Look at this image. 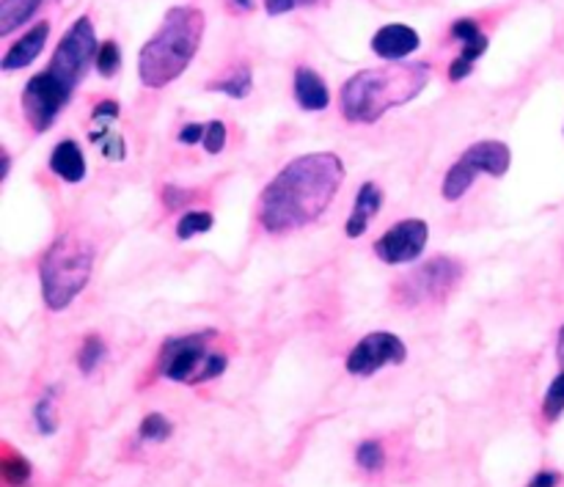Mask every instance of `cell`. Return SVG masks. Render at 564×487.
I'll return each instance as SVG.
<instances>
[{
	"instance_id": "1f68e13d",
	"label": "cell",
	"mask_w": 564,
	"mask_h": 487,
	"mask_svg": "<svg viewBox=\"0 0 564 487\" xmlns=\"http://www.w3.org/2000/svg\"><path fill=\"white\" fill-rule=\"evenodd\" d=\"M560 485H562V474L554 472V468H543V472H538L527 483V487H560Z\"/></svg>"
},
{
	"instance_id": "7402d4cb",
	"label": "cell",
	"mask_w": 564,
	"mask_h": 487,
	"mask_svg": "<svg viewBox=\"0 0 564 487\" xmlns=\"http://www.w3.org/2000/svg\"><path fill=\"white\" fill-rule=\"evenodd\" d=\"M0 477L9 487H28L33 479V466L20 452H6L0 461Z\"/></svg>"
},
{
	"instance_id": "f546056e",
	"label": "cell",
	"mask_w": 564,
	"mask_h": 487,
	"mask_svg": "<svg viewBox=\"0 0 564 487\" xmlns=\"http://www.w3.org/2000/svg\"><path fill=\"white\" fill-rule=\"evenodd\" d=\"M319 3V0H264V11L270 17H281V14H290L295 9H306V6Z\"/></svg>"
},
{
	"instance_id": "e575fe53",
	"label": "cell",
	"mask_w": 564,
	"mask_h": 487,
	"mask_svg": "<svg viewBox=\"0 0 564 487\" xmlns=\"http://www.w3.org/2000/svg\"><path fill=\"white\" fill-rule=\"evenodd\" d=\"M9 169H11V158L3 152V171H0V180H9Z\"/></svg>"
},
{
	"instance_id": "277c9868",
	"label": "cell",
	"mask_w": 564,
	"mask_h": 487,
	"mask_svg": "<svg viewBox=\"0 0 564 487\" xmlns=\"http://www.w3.org/2000/svg\"><path fill=\"white\" fill-rule=\"evenodd\" d=\"M207 31V17L198 6H174L165 11L158 31L138 53V77L147 88L160 91L185 75L198 55Z\"/></svg>"
},
{
	"instance_id": "4316f807",
	"label": "cell",
	"mask_w": 564,
	"mask_h": 487,
	"mask_svg": "<svg viewBox=\"0 0 564 487\" xmlns=\"http://www.w3.org/2000/svg\"><path fill=\"white\" fill-rule=\"evenodd\" d=\"M94 69H97L99 77H105V80H110V77L119 75V69H121V47H119V42L108 39V42L99 44L97 61H94Z\"/></svg>"
},
{
	"instance_id": "603a6c76",
	"label": "cell",
	"mask_w": 564,
	"mask_h": 487,
	"mask_svg": "<svg viewBox=\"0 0 564 487\" xmlns=\"http://www.w3.org/2000/svg\"><path fill=\"white\" fill-rule=\"evenodd\" d=\"M174 435V422L165 413H147L138 424V441L141 444H165Z\"/></svg>"
},
{
	"instance_id": "d6986e66",
	"label": "cell",
	"mask_w": 564,
	"mask_h": 487,
	"mask_svg": "<svg viewBox=\"0 0 564 487\" xmlns=\"http://www.w3.org/2000/svg\"><path fill=\"white\" fill-rule=\"evenodd\" d=\"M91 121H94V127H91V132H88V138H91L94 147L102 152L105 160L121 163V160L127 158V143H124V138L113 130V125L119 119H91Z\"/></svg>"
},
{
	"instance_id": "836d02e7",
	"label": "cell",
	"mask_w": 564,
	"mask_h": 487,
	"mask_svg": "<svg viewBox=\"0 0 564 487\" xmlns=\"http://www.w3.org/2000/svg\"><path fill=\"white\" fill-rule=\"evenodd\" d=\"M556 361H560V367L564 369V325L560 331V339H556Z\"/></svg>"
},
{
	"instance_id": "3957f363",
	"label": "cell",
	"mask_w": 564,
	"mask_h": 487,
	"mask_svg": "<svg viewBox=\"0 0 564 487\" xmlns=\"http://www.w3.org/2000/svg\"><path fill=\"white\" fill-rule=\"evenodd\" d=\"M430 64H383L347 77L339 91V108L350 125H375L389 110L413 102L430 83Z\"/></svg>"
},
{
	"instance_id": "44dd1931",
	"label": "cell",
	"mask_w": 564,
	"mask_h": 487,
	"mask_svg": "<svg viewBox=\"0 0 564 487\" xmlns=\"http://www.w3.org/2000/svg\"><path fill=\"white\" fill-rule=\"evenodd\" d=\"M386 463H389V455H386L383 441L367 439L356 446V466L361 468L364 474H383Z\"/></svg>"
},
{
	"instance_id": "6da1fadb",
	"label": "cell",
	"mask_w": 564,
	"mask_h": 487,
	"mask_svg": "<svg viewBox=\"0 0 564 487\" xmlns=\"http://www.w3.org/2000/svg\"><path fill=\"white\" fill-rule=\"evenodd\" d=\"M345 185V163L334 152L290 160L259 196V224L268 235H286L314 224Z\"/></svg>"
},
{
	"instance_id": "4fadbf2b",
	"label": "cell",
	"mask_w": 564,
	"mask_h": 487,
	"mask_svg": "<svg viewBox=\"0 0 564 487\" xmlns=\"http://www.w3.org/2000/svg\"><path fill=\"white\" fill-rule=\"evenodd\" d=\"M50 33H53V25H50V20L33 22V25L28 28V31L22 33L20 39H14V42L6 47L3 58H0V69L17 72V69H25V66H31L33 61L42 55V50L47 47Z\"/></svg>"
},
{
	"instance_id": "52a82bcc",
	"label": "cell",
	"mask_w": 564,
	"mask_h": 487,
	"mask_svg": "<svg viewBox=\"0 0 564 487\" xmlns=\"http://www.w3.org/2000/svg\"><path fill=\"white\" fill-rule=\"evenodd\" d=\"M512 165V149L505 141H477L452 163L446 171L444 185H441V196L446 202H460L468 191L474 187L477 176H505Z\"/></svg>"
},
{
	"instance_id": "7a4b0ae2",
	"label": "cell",
	"mask_w": 564,
	"mask_h": 487,
	"mask_svg": "<svg viewBox=\"0 0 564 487\" xmlns=\"http://www.w3.org/2000/svg\"><path fill=\"white\" fill-rule=\"evenodd\" d=\"M97 50L99 42L91 17H77L55 44L50 64L22 86L20 108L33 132L42 136L58 121V116L64 113V108L72 102L80 83L86 80L88 69L97 61Z\"/></svg>"
},
{
	"instance_id": "9c48e42d",
	"label": "cell",
	"mask_w": 564,
	"mask_h": 487,
	"mask_svg": "<svg viewBox=\"0 0 564 487\" xmlns=\"http://www.w3.org/2000/svg\"><path fill=\"white\" fill-rule=\"evenodd\" d=\"M408 361V345L391 331H372L364 336L345 358V369L352 378H372L386 367H400Z\"/></svg>"
},
{
	"instance_id": "e0dca14e",
	"label": "cell",
	"mask_w": 564,
	"mask_h": 487,
	"mask_svg": "<svg viewBox=\"0 0 564 487\" xmlns=\"http://www.w3.org/2000/svg\"><path fill=\"white\" fill-rule=\"evenodd\" d=\"M207 91L224 94V97L231 99H248L253 91V69L251 64H235L224 72L220 77L207 83Z\"/></svg>"
},
{
	"instance_id": "8992f818",
	"label": "cell",
	"mask_w": 564,
	"mask_h": 487,
	"mask_svg": "<svg viewBox=\"0 0 564 487\" xmlns=\"http://www.w3.org/2000/svg\"><path fill=\"white\" fill-rule=\"evenodd\" d=\"M215 331H196V334L171 336L163 342L158 356V372L171 383L198 386L220 378L229 367V356L213 350Z\"/></svg>"
},
{
	"instance_id": "83f0119b",
	"label": "cell",
	"mask_w": 564,
	"mask_h": 487,
	"mask_svg": "<svg viewBox=\"0 0 564 487\" xmlns=\"http://www.w3.org/2000/svg\"><path fill=\"white\" fill-rule=\"evenodd\" d=\"M226 141H229V130H226L224 121L213 119L207 121V132H204L202 149L207 154H220L226 149Z\"/></svg>"
},
{
	"instance_id": "d6a6232c",
	"label": "cell",
	"mask_w": 564,
	"mask_h": 487,
	"mask_svg": "<svg viewBox=\"0 0 564 487\" xmlns=\"http://www.w3.org/2000/svg\"><path fill=\"white\" fill-rule=\"evenodd\" d=\"M226 3H229V9L235 14H251L257 9V0H226Z\"/></svg>"
},
{
	"instance_id": "f1b7e54d",
	"label": "cell",
	"mask_w": 564,
	"mask_h": 487,
	"mask_svg": "<svg viewBox=\"0 0 564 487\" xmlns=\"http://www.w3.org/2000/svg\"><path fill=\"white\" fill-rule=\"evenodd\" d=\"M196 198V193L187 191V187L180 185H165L163 193H160V202L165 204V209H182Z\"/></svg>"
},
{
	"instance_id": "7c38bea8",
	"label": "cell",
	"mask_w": 564,
	"mask_h": 487,
	"mask_svg": "<svg viewBox=\"0 0 564 487\" xmlns=\"http://www.w3.org/2000/svg\"><path fill=\"white\" fill-rule=\"evenodd\" d=\"M372 53L378 58H383L386 64H400V61L411 58L419 47H422V36L419 31H413L405 22H389V25L378 28L369 42Z\"/></svg>"
},
{
	"instance_id": "9a60e30c",
	"label": "cell",
	"mask_w": 564,
	"mask_h": 487,
	"mask_svg": "<svg viewBox=\"0 0 564 487\" xmlns=\"http://www.w3.org/2000/svg\"><path fill=\"white\" fill-rule=\"evenodd\" d=\"M383 191H380V185H375V182H364V185L358 187L356 202H352L350 215H347L345 220V235L350 237V240H358V237L367 235L369 224H372L380 215V209H383Z\"/></svg>"
},
{
	"instance_id": "2e32d148",
	"label": "cell",
	"mask_w": 564,
	"mask_h": 487,
	"mask_svg": "<svg viewBox=\"0 0 564 487\" xmlns=\"http://www.w3.org/2000/svg\"><path fill=\"white\" fill-rule=\"evenodd\" d=\"M50 171L66 185H77V182L86 180V154H83L80 143L75 138H64V141L55 143V149L50 152Z\"/></svg>"
},
{
	"instance_id": "cb8c5ba5",
	"label": "cell",
	"mask_w": 564,
	"mask_h": 487,
	"mask_svg": "<svg viewBox=\"0 0 564 487\" xmlns=\"http://www.w3.org/2000/svg\"><path fill=\"white\" fill-rule=\"evenodd\" d=\"M213 226H215L213 213H207V209H191V213H185L180 220H176V240L187 242L198 235H207Z\"/></svg>"
},
{
	"instance_id": "d4e9b609",
	"label": "cell",
	"mask_w": 564,
	"mask_h": 487,
	"mask_svg": "<svg viewBox=\"0 0 564 487\" xmlns=\"http://www.w3.org/2000/svg\"><path fill=\"white\" fill-rule=\"evenodd\" d=\"M105 356H108V345L102 342V336H86L80 350H77V369H80L83 375H94L99 364L105 361Z\"/></svg>"
},
{
	"instance_id": "ba28073f",
	"label": "cell",
	"mask_w": 564,
	"mask_h": 487,
	"mask_svg": "<svg viewBox=\"0 0 564 487\" xmlns=\"http://www.w3.org/2000/svg\"><path fill=\"white\" fill-rule=\"evenodd\" d=\"M466 275L463 262L452 257H435L430 262L419 264L413 273H408L405 279L397 284V303L408 309L427 306V303H438L460 284V279Z\"/></svg>"
},
{
	"instance_id": "30bf717a",
	"label": "cell",
	"mask_w": 564,
	"mask_h": 487,
	"mask_svg": "<svg viewBox=\"0 0 564 487\" xmlns=\"http://www.w3.org/2000/svg\"><path fill=\"white\" fill-rule=\"evenodd\" d=\"M430 226L422 218H405L375 240V257L383 264H411L424 253Z\"/></svg>"
},
{
	"instance_id": "8fae6325",
	"label": "cell",
	"mask_w": 564,
	"mask_h": 487,
	"mask_svg": "<svg viewBox=\"0 0 564 487\" xmlns=\"http://www.w3.org/2000/svg\"><path fill=\"white\" fill-rule=\"evenodd\" d=\"M449 36L460 44V50H457L455 61L449 64V72H446V75H449L452 83H460L471 75L477 61L488 53L490 39L488 33H485V28L479 25V20H474V17H460V20L452 22Z\"/></svg>"
},
{
	"instance_id": "5bb4252c",
	"label": "cell",
	"mask_w": 564,
	"mask_h": 487,
	"mask_svg": "<svg viewBox=\"0 0 564 487\" xmlns=\"http://www.w3.org/2000/svg\"><path fill=\"white\" fill-rule=\"evenodd\" d=\"M292 94H295L297 108L306 113H323L330 108V88L317 69L312 66H295L292 75Z\"/></svg>"
},
{
	"instance_id": "484cf974",
	"label": "cell",
	"mask_w": 564,
	"mask_h": 487,
	"mask_svg": "<svg viewBox=\"0 0 564 487\" xmlns=\"http://www.w3.org/2000/svg\"><path fill=\"white\" fill-rule=\"evenodd\" d=\"M540 413H543L545 424H556L564 416V369H560V375L545 389Z\"/></svg>"
},
{
	"instance_id": "ac0fdd59",
	"label": "cell",
	"mask_w": 564,
	"mask_h": 487,
	"mask_svg": "<svg viewBox=\"0 0 564 487\" xmlns=\"http://www.w3.org/2000/svg\"><path fill=\"white\" fill-rule=\"evenodd\" d=\"M47 6V0H0V36H11L17 28L28 25Z\"/></svg>"
},
{
	"instance_id": "ffe728a7",
	"label": "cell",
	"mask_w": 564,
	"mask_h": 487,
	"mask_svg": "<svg viewBox=\"0 0 564 487\" xmlns=\"http://www.w3.org/2000/svg\"><path fill=\"white\" fill-rule=\"evenodd\" d=\"M33 428H36L39 435H55L61 428V419H58V389L55 386H47L44 394L39 397L36 405H33Z\"/></svg>"
},
{
	"instance_id": "5b68a950",
	"label": "cell",
	"mask_w": 564,
	"mask_h": 487,
	"mask_svg": "<svg viewBox=\"0 0 564 487\" xmlns=\"http://www.w3.org/2000/svg\"><path fill=\"white\" fill-rule=\"evenodd\" d=\"M94 270V246L77 231H64L39 262V286L50 312H64L86 290Z\"/></svg>"
},
{
	"instance_id": "4dcf8cb0",
	"label": "cell",
	"mask_w": 564,
	"mask_h": 487,
	"mask_svg": "<svg viewBox=\"0 0 564 487\" xmlns=\"http://www.w3.org/2000/svg\"><path fill=\"white\" fill-rule=\"evenodd\" d=\"M204 132H207V125H202V121H191V125H185L180 132H176V141H180L182 147H198V143L204 141Z\"/></svg>"
}]
</instances>
